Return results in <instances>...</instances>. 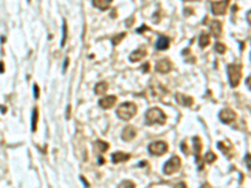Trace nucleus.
<instances>
[{"instance_id":"obj_1","label":"nucleus","mask_w":251,"mask_h":188,"mask_svg":"<svg viewBox=\"0 0 251 188\" xmlns=\"http://www.w3.org/2000/svg\"><path fill=\"white\" fill-rule=\"evenodd\" d=\"M146 123L148 125L153 124H163L166 123V114L159 108H151L146 113Z\"/></svg>"},{"instance_id":"obj_2","label":"nucleus","mask_w":251,"mask_h":188,"mask_svg":"<svg viewBox=\"0 0 251 188\" xmlns=\"http://www.w3.org/2000/svg\"><path fill=\"white\" fill-rule=\"evenodd\" d=\"M136 113H137V107L131 102H125L117 108V115L123 120L132 119L136 115Z\"/></svg>"},{"instance_id":"obj_3","label":"nucleus","mask_w":251,"mask_h":188,"mask_svg":"<svg viewBox=\"0 0 251 188\" xmlns=\"http://www.w3.org/2000/svg\"><path fill=\"white\" fill-rule=\"evenodd\" d=\"M241 73L243 68L240 64H229L227 65V77H229V83L231 87H237L241 79Z\"/></svg>"},{"instance_id":"obj_4","label":"nucleus","mask_w":251,"mask_h":188,"mask_svg":"<svg viewBox=\"0 0 251 188\" xmlns=\"http://www.w3.org/2000/svg\"><path fill=\"white\" fill-rule=\"evenodd\" d=\"M180 168H181V159H180V157L173 156V157H171V158L165 163V166H163V172H165L166 174L171 176V174L176 173Z\"/></svg>"},{"instance_id":"obj_5","label":"nucleus","mask_w":251,"mask_h":188,"mask_svg":"<svg viewBox=\"0 0 251 188\" xmlns=\"http://www.w3.org/2000/svg\"><path fill=\"white\" fill-rule=\"evenodd\" d=\"M167 151H168V146L163 141H157V142H153L148 146V152L153 156H162Z\"/></svg>"},{"instance_id":"obj_6","label":"nucleus","mask_w":251,"mask_h":188,"mask_svg":"<svg viewBox=\"0 0 251 188\" xmlns=\"http://www.w3.org/2000/svg\"><path fill=\"white\" fill-rule=\"evenodd\" d=\"M229 3L230 0H220V1H214L212 5H211V9H212V13L215 15H224L227 10V6H229Z\"/></svg>"},{"instance_id":"obj_7","label":"nucleus","mask_w":251,"mask_h":188,"mask_svg":"<svg viewBox=\"0 0 251 188\" xmlns=\"http://www.w3.org/2000/svg\"><path fill=\"white\" fill-rule=\"evenodd\" d=\"M171 69H172V62L167 58H163V59H161L156 63V70L158 73L166 74V73L171 72Z\"/></svg>"},{"instance_id":"obj_8","label":"nucleus","mask_w":251,"mask_h":188,"mask_svg":"<svg viewBox=\"0 0 251 188\" xmlns=\"http://www.w3.org/2000/svg\"><path fill=\"white\" fill-rule=\"evenodd\" d=\"M219 117H220L221 122L229 124V123H232V122L236 119V113H235L232 109H230V108H225V109H222V110L220 112Z\"/></svg>"},{"instance_id":"obj_9","label":"nucleus","mask_w":251,"mask_h":188,"mask_svg":"<svg viewBox=\"0 0 251 188\" xmlns=\"http://www.w3.org/2000/svg\"><path fill=\"white\" fill-rule=\"evenodd\" d=\"M136 135H137V130H136V128L132 127V125H128V127H126L125 129H123L122 139L126 141V142H131V141H133V139L136 138Z\"/></svg>"},{"instance_id":"obj_10","label":"nucleus","mask_w":251,"mask_h":188,"mask_svg":"<svg viewBox=\"0 0 251 188\" xmlns=\"http://www.w3.org/2000/svg\"><path fill=\"white\" fill-rule=\"evenodd\" d=\"M116 102H117V98L114 95H108V97H104L99 100V105L103 109H109L116 104Z\"/></svg>"},{"instance_id":"obj_11","label":"nucleus","mask_w":251,"mask_h":188,"mask_svg":"<svg viewBox=\"0 0 251 188\" xmlns=\"http://www.w3.org/2000/svg\"><path fill=\"white\" fill-rule=\"evenodd\" d=\"M176 100H177L178 104H181L183 107H191L193 104V98L185 95V94H176Z\"/></svg>"},{"instance_id":"obj_12","label":"nucleus","mask_w":251,"mask_h":188,"mask_svg":"<svg viewBox=\"0 0 251 188\" xmlns=\"http://www.w3.org/2000/svg\"><path fill=\"white\" fill-rule=\"evenodd\" d=\"M170 47V38L165 35H159L157 41H156V49L157 50H166Z\"/></svg>"},{"instance_id":"obj_13","label":"nucleus","mask_w":251,"mask_h":188,"mask_svg":"<svg viewBox=\"0 0 251 188\" xmlns=\"http://www.w3.org/2000/svg\"><path fill=\"white\" fill-rule=\"evenodd\" d=\"M146 55H147V50L143 49V48H139V49L132 52V54L129 55V60L131 62H139L143 58H146Z\"/></svg>"},{"instance_id":"obj_14","label":"nucleus","mask_w":251,"mask_h":188,"mask_svg":"<svg viewBox=\"0 0 251 188\" xmlns=\"http://www.w3.org/2000/svg\"><path fill=\"white\" fill-rule=\"evenodd\" d=\"M131 158V156L128 153H123V152H116L112 154V162L114 164H118V163H122V162H126Z\"/></svg>"},{"instance_id":"obj_15","label":"nucleus","mask_w":251,"mask_h":188,"mask_svg":"<svg viewBox=\"0 0 251 188\" xmlns=\"http://www.w3.org/2000/svg\"><path fill=\"white\" fill-rule=\"evenodd\" d=\"M210 30L215 36H220L221 31H222V24L219 20H212L210 23Z\"/></svg>"},{"instance_id":"obj_16","label":"nucleus","mask_w":251,"mask_h":188,"mask_svg":"<svg viewBox=\"0 0 251 188\" xmlns=\"http://www.w3.org/2000/svg\"><path fill=\"white\" fill-rule=\"evenodd\" d=\"M108 148H109V144H108L107 142L97 141V142L94 143V151H96V153H98V154L104 153L106 151H108Z\"/></svg>"},{"instance_id":"obj_17","label":"nucleus","mask_w":251,"mask_h":188,"mask_svg":"<svg viewBox=\"0 0 251 188\" xmlns=\"http://www.w3.org/2000/svg\"><path fill=\"white\" fill-rule=\"evenodd\" d=\"M193 151H195V156H196L197 161H200V153L202 151V142L198 137H193Z\"/></svg>"},{"instance_id":"obj_18","label":"nucleus","mask_w":251,"mask_h":188,"mask_svg":"<svg viewBox=\"0 0 251 188\" xmlns=\"http://www.w3.org/2000/svg\"><path fill=\"white\" fill-rule=\"evenodd\" d=\"M113 0H93V5L96 8H98L99 10H107Z\"/></svg>"},{"instance_id":"obj_19","label":"nucleus","mask_w":251,"mask_h":188,"mask_svg":"<svg viewBox=\"0 0 251 188\" xmlns=\"http://www.w3.org/2000/svg\"><path fill=\"white\" fill-rule=\"evenodd\" d=\"M198 44H200L201 48H206V47L210 44V35H209L207 33H201V34H200Z\"/></svg>"},{"instance_id":"obj_20","label":"nucleus","mask_w":251,"mask_h":188,"mask_svg":"<svg viewBox=\"0 0 251 188\" xmlns=\"http://www.w3.org/2000/svg\"><path fill=\"white\" fill-rule=\"evenodd\" d=\"M107 89H108V84L106 83V82H101V83H98L97 86H96V88H94V93L96 94H104L107 92Z\"/></svg>"},{"instance_id":"obj_21","label":"nucleus","mask_w":251,"mask_h":188,"mask_svg":"<svg viewBox=\"0 0 251 188\" xmlns=\"http://www.w3.org/2000/svg\"><path fill=\"white\" fill-rule=\"evenodd\" d=\"M38 109L36 108H34L33 109V117H31V130L33 132H35V129H36V124H38Z\"/></svg>"},{"instance_id":"obj_22","label":"nucleus","mask_w":251,"mask_h":188,"mask_svg":"<svg viewBox=\"0 0 251 188\" xmlns=\"http://www.w3.org/2000/svg\"><path fill=\"white\" fill-rule=\"evenodd\" d=\"M217 148H219L220 151H222L225 154H227V153H229V149H231V146H230L229 143H225V142H219V143H217Z\"/></svg>"},{"instance_id":"obj_23","label":"nucleus","mask_w":251,"mask_h":188,"mask_svg":"<svg viewBox=\"0 0 251 188\" xmlns=\"http://www.w3.org/2000/svg\"><path fill=\"white\" fill-rule=\"evenodd\" d=\"M125 38H126V33H120V34H117L116 36L112 38V44L113 45H118Z\"/></svg>"},{"instance_id":"obj_24","label":"nucleus","mask_w":251,"mask_h":188,"mask_svg":"<svg viewBox=\"0 0 251 188\" xmlns=\"http://www.w3.org/2000/svg\"><path fill=\"white\" fill-rule=\"evenodd\" d=\"M67 33H68V28H67V21L64 20V23H63V36H62V43H60V47H62V48L65 45V41H67Z\"/></svg>"},{"instance_id":"obj_25","label":"nucleus","mask_w":251,"mask_h":188,"mask_svg":"<svg viewBox=\"0 0 251 188\" xmlns=\"http://www.w3.org/2000/svg\"><path fill=\"white\" fill-rule=\"evenodd\" d=\"M118 188H136V183H134L133 181L127 180V181L121 182V185L118 186Z\"/></svg>"},{"instance_id":"obj_26","label":"nucleus","mask_w":251,"mask_h":188,"mask_svg":"<svg viewBox=\"0 0 251 188\" xmlns=\"http://www.w3.org/2000/svg\"><path fill=\"white\" fill-rule=\"evenodd\" d=\"M215 50L219 53V54H224L226 52V45L222 44V43H216L215 45Z\"/></svg>"},{"instance_id":"obj_27","label":"nucleus","mask_w":251,"mask_h":188,"mask_svg":"<svg viewBox=\"0 0 251 188\" xmlns=\"http://www.w3.org/2000/svg\"><path fill=\"white\" fill-rule=\"evenodd\" d=\"M205 161H206L207 163H212V162H215V161H216V154H214L212 152L206 153V156H205Z\"/></svg>"},{"instance_id":"obj_28","label":"nucleus","mask_w":251,"mask_h":188,"mask_svg":"<svg viewBox=\"0 0 251 188\" xmlns=\"http://www.w3.org/2000/svg\"><path fill=\"white\" fill-rule=\"evenodd\" d=\"M33 91H34V98L38 99V98H39V87H38V84H34Z\"/></svg>"},{"instance_id":"obj_29","label":"nucleus","mask_w":251,"mask_h":188,"mask_svg":"<svg viewBox=\"0 0 251 188\" xmlns=\"http://www.w3.org/2000/svg\"><path fill=\"white\" fill-rule=\"evenodd\" d=\"M68 63H69V58H67V59L64 60V65H63V72H65V70H67V68H68Z\"/></svg>"},{"instance_id":"obj_30","label":"nucleus","mask_w":251,"mask_h":188,"mask_svg":"<svg viewBox=\"0 0 251 188\" xmlns=\"http://www.w3.org/2000/svg\"><path fill=\"white\" fill-rule=\"evenodd\" d=\"M149 70V63H146L143 67H142V72H148Z\"/></svg>"},{"instance_id":"obj_31","label":"nucleus","mask_w":251,"mask_h":188,"mask_svg":"<svg viewBox=\"0 0 251 188\" xmlns=\"http://www.w3.org/2000/svg\"><path fill=\"white\" fill-rule=\"evenodd\" d=\"M175 188H186V183H183V182H181V183H178V185H176V187Z\"/></svg>"},{"instance_id":"obj_32","label":"nucleus","mask_w":251,"mask_h":188,"mask_svg":"<svg viewBox=\"0 0 251 188\" xmlns=\"http://www.w3.org/2000/svg\"><path fill=\"white\" fill-rule=\"evenodd\" d=\"M181 148H182V152L187 153V146H185V142H182V146H181Z\"/></svg>"},{"instance_id":"obj_33","label":"nucleus","mask_w":251,"mask_h":188,"mask_svg":"<svg viewBox=\"0 0 251 188\" xmlns=\"http://www.w3.org/2000/svg\"><path fill=\"white\" fill-rule=\"evenodd\" d=\"M4 70H5V68H4V63L0 62V73H4Z\"/></svg>"},{"instance_id":"obj_34","label":"nucleus","mask_w":251,"mask_h":188,"mask_svg":"<svg viewBox=\"0 0 251 188\" xmlns=\"http://www.w3.org/2000/svg\"><path fill=\"white\" fill-rule=\"evenodd\" d=\"M186 13H193V10H192V9H188V8H187V9H185V14H186Z\"/></svg>"},{"instance_id":"obj_35","label":"nucleus","mask_w":251,"mask_h":188,"mask_svg":"<svg viewBox=\"0 0 251 188\" xmlns=\"http://www.w3.org/2000/svg\"><path fill=\"white\" fill-rule=\"evenodd\" d=\"M146 164H147V162H144V161H142V162H141V163H139V167H144V166H146Z\"/></svg>"},{"instance_id":"obj_36","label":"nucleus","mask_w":251,"mask_h":188,"mask_svg":"<svg viewBox=\"0 0 251 188\" xmlns=\"http://www.w3.org/2000/svg\"><path fill=\"white\" fill-rule=\"evenodd\" d=\"M0 110H1L3 113H5V112H6V108H4V107H0Z\"/></svg>"},{"instance_id":"obj_37","label":"nucleus","mask_w":251,"mask_h":188,"mask_svg":"<svg viewBox=\"0 0 251 188\" xmlns=\"http://www.w3.org/2000/svg\"><path fill=\"white\" fill-rule=\"evenodd\" d=\"M185 1H198V0H185Z\"/></svg>"}]
</instances>
